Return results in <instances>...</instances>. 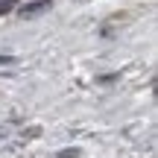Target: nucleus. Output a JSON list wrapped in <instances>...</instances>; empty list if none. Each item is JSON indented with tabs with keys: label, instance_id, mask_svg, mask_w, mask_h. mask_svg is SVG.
Segmentation results:
<instances>
[{
	"label": "nucleus",
	"instance_id": "nucleus-2",
	"mask_svg": "<svg viewBox=\"0 0 158 158\" xmlns=\"http://www.w3.org/2000/svg\"><path fill=\"white\" fill-rule=\"evenodd\" d=\"M15 3H18V0H0V15L12 12V9H15Z\"/></svg>",
	"mask_w": 158,
	"mask_h": 158
},
{
	"label": "nucleus",
	"instance_id": "nucleus-1",
	"mask_svg": "<svg viewBox=\"0 0 158 158\" xmlns=\"http://www.w3.org/2000/svg\"><path fill=\"white\" fill-rule=\"evenodd\" d=\"M47 6H50V0H38V3H32V6H27V9H23V18H27V15H35V12H41V9H47Z\"/></svg>",
	"mask_w": 158,
	"mask_h": 158
},
{
	"label": "nucleus",
	"instance_id": "nucleus-3",
	"mask_svg": "<svg viewBox=\"0 0 158 158\" xmlns=\"http://www.w3.org/2000/svg\"><path fill=\"white\" fill-rule=\"evenodd\" d=\"M6 62H12V56H0V64H6Z\"/></svg>",
	"mask_w": 158,
	"mask_h": 158
}]
</instances>
